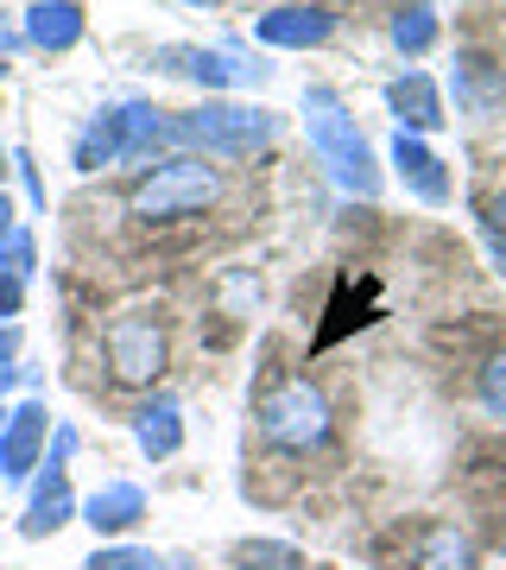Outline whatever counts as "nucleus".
<instances>
[{
	"mask_svg": "<svg viewBox=\"0 0 506 570\" xmlns=\"http://www.w3.org/2000/svg\"><path fill=\"white\" fill-rule=\"evenodd\" d=\"M304 134L317 146V159L329 165V178L355 190V197H374L380 190V165H374V146L361 140V127L336 102V89H304Z\"/></svg>",
	"mask_w": 506,
	"mask_h": 570,
	"instance_id": "nucleus-1",
	"label": "nucleus"
},
{
	"mask_svg": "<svg viewBox=\"0 0 506 570\" xmlns=\"http://www.w3.org/2000/svg\"><path fill=\"white\" fill-rule=\"evenodd\" d=\"M272 134H279V115L247 108V102L183 108V115H171V127H165V140L202 146V153H222V159H247L254 146H272Z\"/></svg>",
	"mask_w": 506,
	"mask_h": 570,
	"instance_id": "nucleus-2",
	"label": "nucleus"
},
{
	"mask_svg": "<svg viewBox=\"0 0 506 570\" xmlns=\"http://www.w3.org/2000/svg\"><path fill=\"white\" fill-rule=\"evenodd\" d=\"M216 197H222L216 165H202L197 153H178V159H159L133 184V216L140 223H178V216H202Z\"/></svg>",
	"mask_w": 506,
	"mask_h": 570,
	"instance_id": "nucleus-3",
	"label": "nucleus"
},
{
	"mask_svg": "<svg viewBox=\"0 0 506 570\" xmlns=\"http://www.w3.org/2000/svg\"><path fill=\"white\" fill-rule=\"evenodd\" d=\"M254 419H260V431L272 438V444H285V450H310V444H324L329 438V400H324V387H310L304 374L272 381V387L260 393Z\"/></svg>",
	"mask_w": 506,
	"mask_h": 570,
	"instance_id": "nucleus-4",
	"label": "nucleus"
},
{
	"mask_svg": "<svg viewBox=\"0 0 506 570\" xmlns=\"http://www.w3.org/2000/svg\"><path fill=\"white\" fill-rule=\"evenodd\" d=\"M108 367L127 387H146V381L165 374V324L152 311H121L108 324Z\"/></svg>",
	"mask_w": 506,
	"mask_h": 570,
	"instance_id": "nucleus-5",
	"label": "nucleus"
},
{
	"mask_svg": "<svg viewBox=\"0 0 506 570\" xmlns=\"http://www.w3.org/2000/svg\"><path fill=\"white\" fill-rule=\"evenodd\" d=\"M159 70L190 77V82H202V89H247V82H266V63H241L235 51H197V45H165Z\"/></svg>",
	"mask_w": 506,
	"mask_h": 570,
	"instance_id": "nucleus-6",
	"label": "nucleus"
},
{
	"mask_svg": "<svg viewBox=\"0 0 506 570\" xmlns=\"http://www.w3.org/2000/svg\"><path fill=\"white\" fill-rule=\"evenodd\" d=\"M254 39L279 45V51H310V45L336 39V13L329 7H272V13H260Z\"/></svg>",
	"mask_w": 506,
	"mask_h": 570,
	"instance_id": "nucleus-7",
	"label": "nucleus"
},
{
	"mask_svg": "<svg viewBox=\"0 0 506 570\" xmlns=\"http://www.w3.org/2000/svg\"><path fill=\"white\" fill-rule=\"evenodd\" d=\"M386 108L399 115V134H437L449 121L444 115V96H437V82L425 70H405V77L386 82Z\"/></svg>",
	"mask_w": 506,
	"mask_h": 570,
	"instance_id": "nucleus-8",
	"label": "nucleus"
},
{
	"mask_svg": "<svg viewBox=\"0 0 506 570\" xmlns=\"http://www.w3.org/2000/svg\"><path fill=\"white\" fill-rule=\"evenodd\" d=\"M393 165H399V178L411 184L425 204H449V171L418 134H393Z\"/></svg>",
	"mask_w": 506,
	"mask_h": 570,
	"instance_id": "nucleus-9",
	"label": "nucleus"
},
{
	"mask_svg": "<svg viewBox=\"0 0 506 570\" xmlns=\"http://www.w3.org/2000/svg\"><path fill=\"white\" fill-rule=\"evenodd\" d=\"M70 431H58V456H51V475H44V489H39V501L26 508V520H20V532L26 539H44V532H58L63 520H70V489H63V456H70Z\"/></svg>",
	"mask_w": 506,
	"mask_h": 570,
	"instance_id": "nucleus-10",
	"label": "nucleus"
},
{
	"mask_svg": "<svg viewBox=\"0 0 506 570\" xmlns=\"http://www.w3.org/2000/svg\"><path fill=\"white\" fill-rule=\"evenodd\" d=\"M39 444H44V406H20L0 431V475L20 482L26 469L39 463Z\"/></svg>",
	"mask_w": 506,
	"mask_h": 570,
	"instance_id": "nucleus-11",
	"label": "nucleus"
},
{
	"mask_svg": "<svg viewBox=\"0 0 506 570\" xmlns=\"http://www.w3.org/2000/svg\"><path fill=\"white\" fill-rule=\"evenodd\" d=\"M506 102V77L494 70L487 58H456V108L463 115H494V108Z\"/></svg>",
	"mask_w": 506,
	"mask_h": 570,
	"instance_id": "nucleus-12",
	"label": "nucleus"
},
{
	"mask_svg": "<svg viewBox=\"0 0 506 570\" xmlns=\"http://www.w3.org/2000/svg\"><path fill=\"white\" fill-rule=\"evenodd\" d=\"M26 39L39 45V51H70L82 39V7L77 0H39L26 13Z\"/></svg>",
	"mask_w": 506,
	"mask_h": 570,
	"instance_id": "nucleus-13",
	"label": "nucleus"
},
{
	"mask_svg": "<svg viewBox=\"0 0 506 570\" xmlns=\"http://www.w3.org/2000/svg\"><path fill=\"white\" fill-rule=\"evenodd\" d=\"M127 159V134H121V108H108V115H96V121L82 127L77 140V171H101V165Z\"/></svg>",
	"mask_w": 506,
	"mask_h": 570,
	"instance_id": "nucleus-14",
	"label": "nucleus"
},
{
	"mask_svg": "<svg viewBox=\"0 0 506 570\" xmlns=\"http://www.w3.org/2000/svg\"><path fill=\"white\" fill-rule=\"evenodd\" d=\"M411 570H475V546H468L463 527H430L425 539H418V558H411Z\"/></svg>",
	"mask_w": 506,
	"mask_h": 570,
	"instance_id": "nucleus-15",
	"label": "nucleus"
},
{
	"mask_svg": "<svg viewBox=\"0 0 506 570\" xmlns=\"http://www.w3.org/2000/svg\"><path fill=\"white\" fill-rule=\"evenodd\" d=\"M146 520V494L133 489V482H108V489L89 501V527L96 532H127Z\"/></svg>",
	"mask_w": 506,
	"mask_h": 570,
	"instance_id": "nucleus-16",
	"label": "nucleus"
},
{
	"mask_svg": "<svg viewBox=\"0 0 506 570\" xmlns=\"http://www.w3.org/2000/svg\"><path fill=\"white\" fill-rule=\"evenodd\" d=\"M393 45H399L405 58H425L430 45H437V13H430L425 0H411L393 13Z\"/></svg>",
	"mask_w": 506,
	"mask_h": 570,
	"instance_id": "nucleus-17",
	"label": "nucleus"
},
{
	"mask_svg": "<svg viewBox=\"0 0 506 570\" xmlns=\"http://www.w3.org/2000/svg\"><path fill=\"white\" fill-rule=\"evenodd\" d=\"M140 444H146V456H171L183 444V425H178V406L171 400H152L140 412Z\"/></svg>",
	"mask_w": 506,
	"mask_h": 570,
	"instance_id": "nucleus-18",
	"label": "nucleus"
},
{
	"mask_svg": "<svg viewBox=\"0 0 506 570\" xmlns=\"http://www.w3.org/2000/svg\"><path fill=\"white\" fill-rule=\"evenodd\" d=\"M235 564L241 570H304V558L291 546H266V539H254V546H235Z\"/></svg>",
	"mask_w": 506,
	"mask_h": 570,
	"instance_id": "nucleus-19",
	"label": "nucleus"
},
{
	"mask_svg": "<svg viewBox=\"0 0 506 570\" xmlns=\"http://www.w3.org/2000/svg\"><path fill=\"white\" fill-rule=\"evenodd\" d=\"M482 406L494 412V419H506V348L482 367Z\"/></svg>",
	"mask_w": 506,
	"mask_h": 570,
	"instance_id": "nucleus-20",
	"label": "nucleus"
},
{
	"mask_svg": "<svg viewBox=\"0 0 506 570\" xmlns=\"http://www.w3.org/2000/svg\"><path fill=\"white\" fill-rule=\"evenodd\" d=\"M482 228H487V247H494V266L506 273V197H494V204H487Z\"/></svg>",
	"mask_w": 506,
	"mask_h": 570,
	"instance_id": "nucleus-21",
	"label": "nucleus"
},
{
	"mask_svg": "<svg viewBox=\"0 0 506 570\" xmlns=\"http://www.w3.org/2000/svg\"><path fill=\"white\" fill-rule=\"evenodd\" d=\"M82 570H152V558H146V551H101V558H89Z\"/></svg>",
	"mask_w": 506,
	"mask_h": 570,
	"instance_id": "nucleus-22",
	"label": "nucleus"
},
{
	"mask_svg": "<svg viewBox=\"0 0 506 570\" xmlns=\"http://www.w3.org/2000/svg\"><path fill=\"white\" fill-rule=\"evenodd\" d=\"M20 298H26V279H20V273H0V317H13Z\"/></svg>",
	"mask_w": 506,
	"mask_h": 570,
	"instance_id": "nucleus-23",
	"label": "nucleus"
},
{
	"mask_svg": "<svg viewBox=\"0 0 506 570\" xmlns=\"http://www.w3.org/2000/svg\"><path fill=\"white\" fill-rule=\"evenodd\" d=\"M13 235V204H7V190H0V242Z\"/></svg>",
	"mask_w": 506,
	"mask_h": 570,
	"instance_id": "nucleus-24",
	"label": "nucleus"
},
{
	"mask_svg": "<svg viewBox=\"0 0 506 570\" xmlns=\"http://www.w3.org/2000/svg\"><path fill=\"white\" fill-rule=\"evenodd\" d=\"M13 348H20V330H0V362H7Z\"/></svg>",
	"mask_w": 506,
	"mask_h": 570,
	"instance_id": "nucleus-25",
	"label": "nucleus"
},
{
	"mask_svg": "<svg viewBox=\"0 0 506 570\" xmlns=\"http://www.w3.org/2000/svg\"><path fill=\"white\" fill-rule=\"evenodd\" d=\"M7 387H13V367L0 362V393H7Z\"/></svg>",
	"mask_w": 506,
	"mask_h": 570,
	"instance_id": "nucleus-26",
	"label": "nucleus"
},
{
	"mask_svg": "<svg viewBox=\"0 0 506 570\" xmlns=\"http://www.w3.org/2000/svg\"><path fill=\"white\" fill-rule=\"evenodd\" d=\"M13 45H20V39H13V32H7V26H0V51H13Z\"/></svg>",
	"mask_w": 506,
	"mask_h": 570,
	"instance_id": "nucleus-27",
	"label": "nucleus"
},
{
	"mask_svg": "<svg viewBox=\"0 0 506 570\" xmlns=\"http://www.w3.org/2000/svg\"><path fill=\"white\" fill-rule=\"evenodd\" d=\"M190 7H222V0H190Z\"/></svg>",
	"mask_w": 506,
	"mask_h": 570,
	"instance_id": "nucleus-28",
	"label": "nucleus"
},
{
	"mask_svg": "<svg viewBox=\"0 0 506 570\" xmlns=\"http://www.w3.org/2000/svg\"><path fill=\"white\" fill-rule=\"evenodd\" d=\"M165 570H190V564H165Z\"/></svg>",
	"mask_w": 506,
	"mask_h": 570,
	"instance_id": "nucleus-29",
	"label": "nucleus"
},
{
	"mask_svg": "<svg viewBox=\"0 0 506 570\" xmlns=\"http://www.w3.org/2000/svg\"><path fill=\"white\" fill-rule=\"evenodd\" d=\"M0 171H7V153H0Z\"/></svg>",
	"mask_w": 506,
	"mask_h": 570,
	"instance_id": "nucleus-30",
	"label": "nucleus"
}]
</instances>
